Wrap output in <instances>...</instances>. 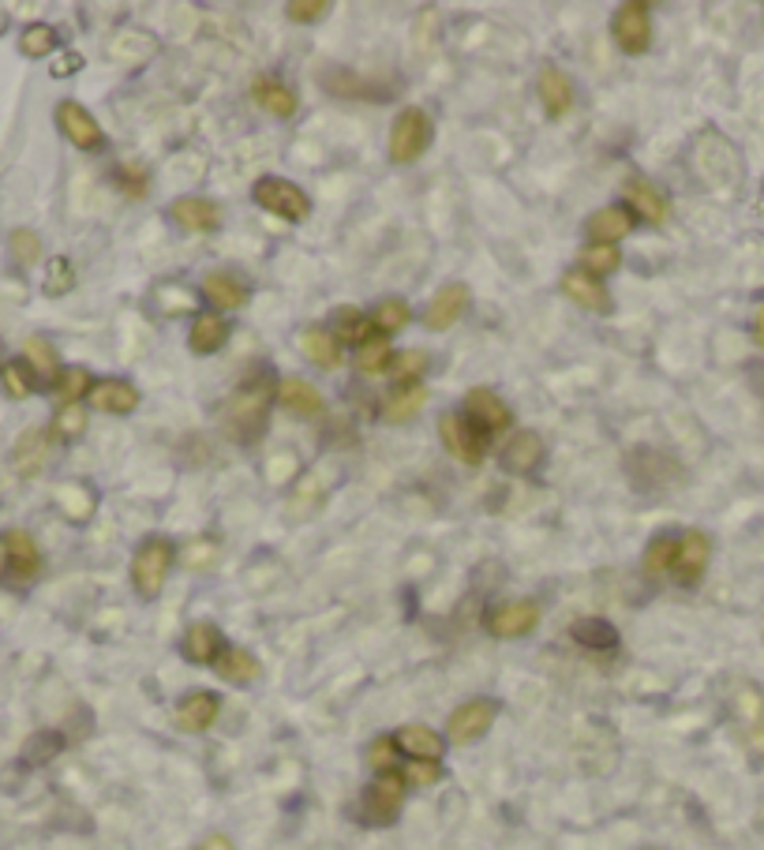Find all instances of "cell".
<instances>
[{"label":"cell","mask_w":764,"mask_h":850,"mask_svg":"<svg viewBox=\"0 0 764 850\" xmlns=\"http://www.w3.org/2000/svg\"><path fill=\"white\" fill-rule=\"evenodd\" d=\"M270 398H273L270 375H251V379H244L240 390L229 398V404H225V423H229V431L240 434V442H251L255 434L267 428Z\"/></svg>","instance_id":"cell-1"},{"label":"cell","mask_w":764,"mask_h":850,"mask_svg":"<svg viewBox=\"0 0 764 850\" xmlns=\"http://www.w3.org/2000/svg\"><path fill=\"white\" fill-rule=\"evenodd\" d=\"M405 784L409 779L401 772H394V768H390V772H379L375 784L364 787V795H360L357 817L371 828L394 825L401 806H405Z\"/></svg>","instance_id":"cell-2"},{"label":"cell","mask_w":764,"mask_h":850,"mask_svg":"<svg viewBox=\"0 0 764 850\" xmlns=\"http://www.w3.org/2000/svg\"><path fill=\"white\" fill-rule=\"evenodd\" d=\"M173 570V543L165 536H151L140 543V551H135L132 559V585L135 592H140L143 600H154L165 585V577H169Z\"/></svg>","instance_id":"cell-3"},{"label":"cell","mask_w":764,"mask_h":850,"mask_svg":"<svg viewBox=\"0 0 764 850\" xmlns=\"http://www.w3.org/2000/svg\"><path fill=\"white\" fill-rule=\"evenodd\" d=\"M431 143V121L424 109H401V113L394 116V124H390V162L394 165H413L420 154L427 151Z\"/></svg>","instance_id":"cell-4"},{"label":"cell","mask_w":764,"mask_h":850,"mask_svg":"<svg viewBox=\"0 0 764 850\" xmlns=\"http://www.w3.org/2000/svg\"><path fill=\"white\" fill-rule=\"evenodd\" d=\"M251 195H255V203H259L262 211L286 217V222H308V214H311L308 192L297 187L292 181H281V176H262V181H255Z\"/></svg>","instance_id":"cell-5"},{"label":"cell","mask_w":764,"mask_h":850,"mask_svg":"<svg viewBox=\"0 0 764 850\" xmlns=\"http://www.w3.org/2000/svg\"><path fill=\"white\" fill-rule=\"evenodd\" d=\"M611 34H615V45L630 57H641L649 53L652 45V8L644 0H630L622 4L619 12L611 19Z\"/></svg>","instance_id":"cell-6"},{"label":"cell","mask_w":764,"mask_h":850,"mask_svg":"<svg viewBox=\"0 0 764 850\" xmlns=\"http://www.w3.org/2000/svg\"><path fill=\"white\" fill-rule=\"evenodd\" d=\"M438 439H443V447L450 450V458H457L462 464H468V469H479V461H484L487 453V434L476 431L462 412H446V417L438 420Z\"/></svg>","instance_id":"cell-7"},{"label":"cell","mask_w":764,"mask_h":850,"mask_svg":"<svg viewBox=\"0 0 764 850\" xmlns=\"http://www.w3.org/2000/svg\"><path fill=\"white\" fill-rule=\"evenodd\" d=\"M487 634L498 641H514L525 637L540 626V603L536 600H509V603H495L492 611L484 615Z\"/></svg>","instance_id":"cell-8"},{"label":"cell","mask_w":764,"mask_h":850,"mask_svg":"<svg viewBox=\"0 0 764 850\" xmlns=\"http://www.w3.org/2000/svg\"><path fill=\"white\" fill-rule=\"evenodd\" d=\"M495 716H498V705H495L492 697H473V700H465V705H457L454 711H450V719H446V738H450V743H457V746L476 743V738H484L487 730H492Z\"/></svg>","instance_id":"cell-9"},{"label":"cell","mask_w":764,"mask_h":850,"mask_svg":"<svg viewBox=\"0 0 764 850\" xmlns=\"http://www.w3.org/2000/svg\"><path fill=\"white\" fill-rule=\"evenodd\" d=\"M465 420L484 434H503L509 428V409L495 390L476 387L465 393Z\"/></svg>","instance_id":"cell-10"},{"label":"cell","mask_w":764,"mask_h":850,"mask_svg":"<svg viewBox=\"0 0 764 850\" xmlns=\"http://www.w3.org/2000/svg\"><path fill=\"white\" fill-rule=\"evenodd\" d=\"M0 547H4L8 573H12L16 581H34L38 573H42V551H38L31 532L8 529L4 536H0Z\"/></svg>","instance_id":"cell-11"},{"label":"cell","mask_w":764,"mask_h":850,"mask_svg":"<svg viewBox=\"0 0 764 850\" xmlns=\"http://www.w3.org/2000/svg\"><path fill=\"white\" fill-rule=\"evenodd\" d=\"M56 124H61L64 140L80 151H97L102 146V124L91 116V109H83L80 102H61L56 105Z\"/></svg>","instance_id":"cell-12"},{"label":"cell","mask_w":764,"mask_h":850,"mask_svg":"<svg viewBox=\"0 0 764 850\" xmlns=\"http://www.w3.org/2000/svg\"><path fill=\"white\" fill-rule=\"evenodd\" d=\"M709 559H712V540L704 536L701 529H690L679 540V555H674V577H679L685 588H693L704 577V570H709Z\"/></svg>","instance_id":"cell-13"},{"label":"cell","mask_w":764,"mask_h":850,"mask_svg":"<svg viewBox=\"0 0 764 850\" xmlns=\"http://www.w3.org/2000/svg\"><path fill=\"white\" fill-rule=\"evenodd\" d=\"M468 311V285L465 281H450V285H443V289L435 293V300L427 304V311H424V326L431 334H438V330H450L462 315Z\"/></svg>","instance_id":"cell-14"},{"label":"cell","mask_w":764,"mask_h":850,"mask_svg":"<svg viewBox=\"0 0 764 850\" xmlns=\"http://www.w3.org/2000/svg\"><path fill=\"white\" fill-rule=\"evenodd\" d=\"M622 199L630 203V214H637L641 222H649V225L668 222V199H663L660 187L652 181H644V176H630V181L622 184Z\"/></svg>","instance_id":"cell-15"},{"label":"cell","mask_w":764,"mask_h":850,"mask_svg":"<svg viewBox=\"0 0 764 850\" xmlns=\"http://www.w3.org/2000/svg\"><path fill=\"white\" fill-rule=\"evenodd\" d=\"M169 217L180 229L188 233H218L221 229V206L203 195H188V199H176L169 206Z\"/></svg>","instance_id":"cell-16"},{"label":"cell","mask_w":764,"mask_h":850,"mask_svg":"<svg viewBox=\"0 0 764 850\" xmlns=\"http://www.w3.org/2000/svg\"><path fill=\"white\" fill-rule=\"evenodd\" d=\"M225 648H229V645H225L221 629L214 626V622H195V626H188V634H184V641H180L184 659H188V664H199V667H214Z\"/></svg>","instance_id":"cell-17"},{"label":"cell","mask_w":764,"mask_h":850,"mask_svg":"<svg viewBox=\"0 0 764 850\" xmlns=\"http://www.w3.org/2000/svg\"><path fill=\"white\" fill-rule=\"evenodd\" d=\"M218 711H221V697L218 694H210V689H195V694H188V697L180 700V705H176V727L199 735V730L214 727Z\"/></svg>","instance_id":"cell-18"},{"label":"cell","mask_w":764,"mask_h":850,"mask_svg":"<svg viewBox=\"0 0 764 850\" xmlns=\"http://www.w3.org/2000/svg\"><path fill=\"white\" fill-rule=\"evenodd\" d=\"M558 289H562L566 300H574L577 308L585 311H611V293L603 289L600 278H592V274L585 270H570Z\"/></svg>","instance_id":"cell-19"},{"label":"cell","mask_w":764,"mask_h":850,"mask_svg":"<svg viewBox=\"0 0 764 850\" xmlns=\"http://www.w3.org/2000/svg\"><path fill=\"white\" fill-rule=\"evenodd\" d=\"M251 98L259 109H267L270 116H281V121H289L292 113H297V91L292 86L281 83L278 75H255L251 83Z\"/></svg>","instance_id":"cell-20"},{"label":"cell","mask_w":764,"mask_h":850,"mask_svg":"<svg viewBox=\"0 0 764 850\" xmlns=\"http://www.w3.org/2000/svg\"><path fill=\"white\" fill-rule=\"evenodd\" d=\"M536 94H540V105L547 109V116H551V121L566 116V113H570V105H574L570 79H566L562 68H551V64H547L544 72H540V79H536Z\"/></svg>","instance_id":"cell-21"},{"label":"cell","mask_w":764,"mask_h":850,"mask_svg":"<svg viewBox=\"0 0 764 850\" xmlns=\"http://www.w3.org/2000/svg\"><path fill=\"white\" fill-rule=\"evenodd\" d=\"M585 233H589L592 244H615V240H622V236H630L633 233L630 206H603V211L589 214Z\"/></svg>","instance_id":"cell-22"},{"label":"cell","mask_w":764,"mask_h":850,"mask_svg":"<svg viewBox=\"0 0 764 850\" xmlns=\"http://www.w3.org/2000/svg\"><path fill=\"white\" fill-rule=\"evenodd\" d=\"M94 409L110 412V417H127V412L140 409V387L127 379H105L91 390Z\"/></svg>","instance_id":"cell-23"},{"label":"cell","mask_w":764,"mask_h":850,"mask_svg":"<svg viewBox=\"0 0 764 850\" xmlns=\"http://www.w3.org/2000/svg\"><path fill=\"white\" fill-rule=\"evenodd\" d=\"M225 341H229V322H225L218 311H199V315H195L192 330H188V349L195 356H214Z\"/></svg>","instance_id":"cell-24"},{"label":"cell","mask_w":764,"mask_h":850,"mask_svg":"<svg viewBox=\"0 0 764 850\" xmlns=\"http://www.w3.org/2000/svg\"><path fill=\"white\" fill-rule=\"evenodd\" d=\"M427 390L420 382H398L394 390L382 398V423H409L424 409Z\"/></svg>","instance_id":"cell-25"},{"label":"cell","mask_w":764,"mask_h":850,"mask_svg":"<svg viewBox=\"0 0 764 850\" xmlns=\"http://www.w3.org/2000/svg\"><path fill=\"white\" fill-rule=\"evenodd\" d=\"M540 461H544V439L536 431H517L503 447V464H506V472H514V477L533 472Z\"/></svg>","instance_id":"cell-26"},{"label":"cell","mask_w":764,"mask_h":850,"mask_svg":"<svg viewBox=\"0 0 764 850\" xmlns=\"http://www.w3.org/2000/svg\"><path fill=\"white\" fill-rule=\"evenodd\" d=\"M203 296H207L214 308L237 311V308H244V304L251 300V289H248V285H244L240 278H233V274L214 270V274H207V278H203Z\"/></svg>","instance_id":"cell-27"},{"label":"cell","mask_w":764,"mask_h":850,"mask_svg":"<svg viewBox=\"0 0 764 850\" xmlns=\"http://www.w3.org/2000/svg\"><path fill=\"white\" fill-rule=\"evenodd\" d=\"M300 352L303 360L316 363L322 371L341 368V341L330 330H322V326H308V330L300 334Z\"/></svg>","instance_id":"cell-28"},{"label":"cell","mask_w":764,"mask_h":850,"mask_svg":"<svg viewBox=\"0 0 764 850\" xmlns=\"http://www.w3.org/2000/svg\"><path fill=\"white\" fill-rule=\"evenodd\" d=\"M394 743H398V749L405 757H413V760H431V765H438L443 760V735H435L431 727H424V724H413V727H401L398 735H394Z\"/></svg>","instance_id":"cell-29"},{"label":"cell","mask_w":764,"mask_h":850,"mask_svg":"<svg viewBox=\"0 0 764 850\" xmlns=\"http://www.w3.org/2000/svg\"><path fill=\"white\" fill-rule=\"evenodd\" d=\"M49 458V431L45 428H27L19 434L16 450H12V464L19 477H38L42 464Z\"/></svg>","instance_id":"cell-30"},{"label":"cell","mask_w":764,"mask_h":850,"mask_svg":"<svg viewBox=\"0 0 764 850\" xmlns=\"http://www.w3.org/2000/svg\"><path fill=\"white\" fill-rule=\"evenodd\" d=\"M278 401H281V409L297 412V417H319V412L327 409V404H322V393L311 387L308 379H281Z\"/></svg>","instance_id":"cell-31"},{"label":"cell","mask_w":764,"mask_h":850,"mask_svg":"<svg viewBox=\"0 0 764 850\" xmlns=\"http://www.w3.org/2000/svg\"><path fill=\"white\" fill-rule=\"evenodd\" d=\"M570 637L581 648H592V652L619 648V629H615L607 618H577L574 626H570Z\"/></svg>","instance_id":"cell-32"},{"label":"cell","mask_w":764,"mask_h":850,"mask_svg":"<svg viewBox=\"0 0 764 850\" xmlns=\"http://www.w3.org/2000/svg\"><path fill=\"white\" fill-rule=\"evenodd\" d=\"M214 670H218L225 682H233V686H248V682L259 678L262 664L248 648H225L218 656V664H214Z\"/></svg>","instance_id":"cell-33"},{"label":"cell","mask_w":764,"mask_h":850,"mask_svg":"<svg viewBox=\"0 0 764 850\" xmlns=\"http://www.w3.org/2000/svg\"><path fill=\"white\" fill-rule=\"evenodd\" d=\"M334 338L345 341V345H364L371 341V330H375V322H371V315H364L360 308H338L334 311Z\"/></svg>","instance_id":"cell-34"},{"label":"cell","mask_w":764,"mask_h":850,"mask_svg":"<svg viewBox=\"0 0 764 850\" xmlns=\"http://www.w3.org/2000/svg\"><path fill=\"white\" fill-rule=\"evenodd\" d=\"M94 387V375L86 368H61L53 375V393L61 404H80V398Z\"/></svg>","instance_id":"cell-35"},{"label":"cell","mask_w":764,"mask_h":850,"mask_svg":"<svg viewBox=\"0 0 764 850\" xmlns=\"http://www.w3.org/2000/svg\"><path fill=\"white\" fill-rule=\"evenodd\" d=\"M0 382H4L8 398H16V401H27L38 390L34 368L31 363H23V360H8L4 368H0Z\"/></svg>","instance_id":"cell-36"},{"label":"cell","mask_w":764,"mask_h":850,"mask_svg":"<svg viewBox=\"0 0 764 850\" xmlns=\"http://www.w3.org/2000/svg\"><path fill=\"white\" fill-rule=\"evenodd\" d=\"M56 45H61V38H56V31L49 23H31V27H23V34H19V53L31 57V61L56 53Z\"/></svg>","instance_id":"cell-37"},{"label":"cell","mask_w":764,"mask_h":850,"mask_svg":"<svg viewBox=\"0 0 764 850\" xmlns=\"http://www.w3.org/2000/svg\"><path fill=\"white\" fill-rule=\"evenodd\" d=\"M674 555H679V540L655 536L649 547H644V573H649V577H663V573H671Z\"/></svg>","instance_id":"cell-38"},{"label":"cell","mask_w":764,"mask_h":850,"mask_svg":"<svg viewBox=\"0 0 764 850\" xmlns=\"http://www.w3.org/2000/svg\"><path fill=\"white\" fill-rule=\"evenodd\" d=\"M409 319H413V311H409L405 300H398V296H390V300H382L375 311H371V322H375V330L386 338V334H398L405 330Z\"/></svg>","instance_id":"cell-39"},{"label":"cell","mask_w":764,"mask_h":850,"mask_svg":"<svg viewBox=\"0 0 764 850\" xmlns=\"http://www.w3.org/2000/svg\"><path fill=\"white\" fill-rule=\"evenodd\" d=\"M390 363H394V349H390V341L382 338H371V341H364L357 349V368L364 371V375H382V371H390Z\"/></svg>","instance_id":"cell-40"},{"label":"cell","mask_w":764,"mask_h":850,"mask_svg":"<svg viewBox=\"0 0 764 850\" xmlns=\"http://www.w3.org/2000/svg\"><path fill=\"white\" fill-rule=\"evenodd\" d=\"M581 270L585 274H592V278H603V274H615L622 266V255L615 252V244H589L581 255Z\"/></svg>","instance_id":"cell-41"},{"label":"cell","mask_w":764,"mask_h":850,"mask_svg":"<svg viewBox=\"0 0 764 850\" xmlns=\"http://www.w3.org/2000/svg\"><path fill=\"white\" fill-rule=\"evenodd\" d=\"M23 352H27V363L34 368V375H56L61 371V356H56L53 341L42 338V334H31L23 341Z\"/></svg>","instance_id":"cell-42"},{"label":"cell","mask_w":764,"mask_h":850,"mask_svg":"<svg viewBox=\"0 0 764 850\" xmlns=\"http://www.w3.org/2000/svg\"><path fill=\"white\" fill-rule=\"evenodd\" d=\"M83 431H86V409L83 404H61L53 423H49V434H56L61 442L83 439Z\"/></svg>","instance_id":"cell-43"},{"label":"cell","mask_w":764,"mask_h":850,"mask_svg":"<svg viewBox=\"0 0 764 850\" xmlns=\"http://www.w3.org/2000/svg\"><path fill=\"white\" fill-rule=\"evenodd\" d=\"M72 289H75V266L72 259L56 255V259L45 266V296H68Z\"/></svg>","instance_id":"cell-44"},{"label":"cell","mask_w":764,"mask_h":850,"mask_svg":"<svg viewBox=\"0 0 764 850\" xmlns=\"http://www.w3.org/2000/svg\"><path fill=\"white\" fill-rule=\"evenodd\" d=\"M8 248H12V259H19L23 266L42 259V240H38V233H31V229H16L8 236Z\"/></svg>","instance_id":"cell-45"},{"label":"cell","mask_w":764,"mask_h":850,"mask_svg":"<svg viewBox=\"0 0 764 850\" xmlns=\"http://www.w3.org/2000/svg\"><path fill=\"white\" fill-rule=\"evenodd\" d=\"M424 368H427V352L409 349V352L394 356V363H390V375H394V382H413V379L424 375Z\"/></svg>","instance_id":"cell-46"},{"label":"cell","mask_w":764,"mask_h":850,"mask_svg":"<svg viewBox=\"0 0 764 850\" xmlns=\"http://www.w3.org/2000/svg\"><path fill=\"white\" fill-rule=\"evenodd\" d=\"M286 16L292 23H319V19L330 16V0H292V4H286Z\"/></svg>","instance_id":"cell-47"},{"label":"cell","mask_w":764,"mask_h":850,"mask_svg":"<svg viewBox=\"0 0 764 850\" xmlns=\"http://www.w3.org/2000/svg\"><path fill=\"white\" fill-rule=\"evenodd\" d=\"M146 184L151 181H146V170H140V165H121V170H116V187H121L127 199H143Z\"/></svg>","instance_id":"cell-48"},{"label":"cell","mask_w":764,"mask_h":850,"mask_svg":"<svg viewBox=\"0 0 764 850\" xmlns=\"http://www.w3.org/2000/svg\"><path fill=\"white\" fill-rule=\"evenodd\" d=\"M394 754H398L394 738H375V743L368 746V765L375 768V772H390V768H394Z\"/></svg>","instance_id":"cell-49"},{"label":"cell","mask_w":764,"mask_h":850,"mask_svg":"<svg viewBox=\"0 0 764 850\" xmlns=\"http://www.w3.org/2000/svg\"><path fill=\"white\" fill-rule=\"evenodd\" d=\"M405 779L409 784H416V787H435L438 779H443V768L431 765V760H409Z\"/></svg>","instance_id":"cell-50"},{"label":"cell","mask_w":764,"mask_h":850,"mask_svg":"<svg viewBox=\"0 0 764 850\" xmlns=\"http://www.w3.org/2000/svg\"><path fill=\"white\" fill-rule=\"evenodd\" d=\"M53 754H61V735H53V730H45V735H34V743H31V749H27V757L31 760H49Z\"/></svg>","instance_id":"cell-51"},{"label":"cell","mask_w":764,"mask_h":850,"mask_svg":"<svg viewBox=\"0 0 764 850\" xmlns=\"http://www.w3.org/2000/svg\"><path fill=\"white\" fill-rule=\"evenodd\" d=\"M83 68V57L80 53H61L53 61V79H64V75H72V72H80Z\"/></svg>","instance_id":"cell-52"},{"label":"cell","mask_w":764,"mask_h":850,"mask_svg":"<svg viewBox=\"0 0 764 850\" xmlns=\"http://www.w3.org/2000/svg\"><path fill=\"white\" fill-rule=\"evenodd\" d=\"M753 341H757V349H764V304H757V311H753Z\"/></svg>","instance_id":"cell-53"},{"label":"cell","mask_w":764,"mask_h":850,"mask_svg":"<svg viewBox=\"0 0 764 850\" xmlns=\"http://www.w3.org/2000/svg\"><path fill=\"white\" fill-rule=\"evenodd\" d=\"M203 850H237V847H233V839H225V836H207L203 839Z\"/></svg>","instance_id":"cell-54"},{"label":"cell","mask_w":764,"mask_h":850,"mask_svg":"<svg viewBox=\"0 0 764 850\" xmlns=\"http://www.w3.org/2000/svg\"><path fill=\"white\" fill-rule=\"evenodd\" d=\"M0 573H8V562H4V547H0Z\"/></svg>","instance_id":"cell-55"},{"label":"cell","mask_w":764,"mask_h":850,"mask_svg":"<svg viewBox=\"0 0 764 850\" xmlns=\"http://www.w3.org/2000/svg\"><path fill=\"white\" fill-rule=\"evenodd\" d=\"M644 850H660V847H644Z\"/></svg>","instance_id":"cell-56"},{"label":"cell","mask_w":764,"mask_h":850,"mask_svg":"<svg viewBox=\"0 0 764 850\" xmlns=\"http://www.w3.org/2000/svg\"><path fill=\"white\" fill-rule=\"evenodd\" d=\"M0 368H4V363H0Z\"/></svg>","instance_id":"cell-57"}]
</instances>
